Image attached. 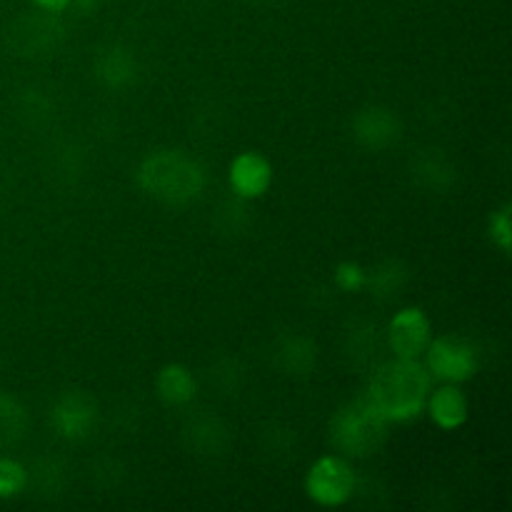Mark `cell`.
I'll use <instances>...</instances> for the list:
<instances>
[{"mask_svg": "<svg viewBox=\"0 0 512 512\" xmlns=\"http://www.w3.org/2000/svg\"><path fill=\"white\" fill-rule=\"evenodd\" d=\"M388 425L368 398L350 400L330 420V440L348 458H368L385 443Z\"/></svg>", "mask_w": 512, "mask_h": 512, "instance_id": "cell-3", "label": "cell"}, {"mask_svg": "<svg viewBox=\"0 0 512 512\" xmlns=\"http://www.w3.org/2000/svg\"><path fill=\"white\" fill-rule=\"evenodd\" d=\"M98 423V403L83 390L63 393L50 408V425L63 440H85Z\"/></svg>", "mask_w": 512, "mask_h": 512, "instance_id": "cell-7", "label": "cell"}, {"mask_svg": "<svg viewBox=\"0 0 512 512\" xmlns=\"http://www.w3.org/2000/svg\"><path fill=\"white\" fill-rule=\"evenodd\" d=\"M415 178L430 190H445L455 180V168L440 155H425L415 165Z\"/></svg>", "mask_w": 512, "mask_h": 512, "instance_id": "cell-18", "label": "cell"}, {"mask_svg": "<svg viewBox=\"0 0 512 512\" xmlns=\"http://www.w3.org/2000/svg\"><path fill=\"white\" fill-rule=\"evenodd\" d=\"M433 340V325L420 308H405L390 320L388 343L395 358L415 360Z\"/></svg>", "mask_w": 512, "mask_h": 512, "instance_id": "cell-8", "label": "cell"}, {"mask_svg": "<svg viewBox=\"0 0 512 512\" xmlns=\"http://www.w3.org/2000/svg\"><path fill=\"white\" fill-rule=\"evenodd\" d=\"M155 390H158L160 400H165L168 405H188L193 403L198 385L185 365L170 363L155 378Z\"/></svg>", "mask_w": 512, "mask_h": 512, "instance_id": "cell-13", "label": "cell"}, {"mask_svg": "<svg viewBox=\"0 0 512 512\" xmlns=\"http://www.w3.org/2000/svg\"><path fill=\"white\" fill-rule=\"evenodd\" d=\"M28 413L15 395L0 393V448H13L23 440Z\"/></svg>", "mask_w": 512, "mask_h": 512, "instance_id": "cell-16", "label": "cell"}, {"mask_svg": "<svg viewBox=\"0 0 512 512\" xmlns=\"http://www.w3.org/2000/svg\"><path fill=\"white\" fill-rule=\"evenodd\" d=\"M135 180L150 198L173 208H183L205 193L208 170L183 150H155L138 165Z\"/></svg>", "mask_w": 512, "mask_h": 512, "instance_id": "cell-2", "label": "cell"}, {"mask_svg": "<svg viewBox=\"0 0 512 512\" xmlns=\"http://www.w3.org/2000/svg\"><path fill=\"white\" fill-rule=\"evenodd\" d=\"M355 470L338 455H325L305 475V493L323 508H338L355 493Z\"/></svg>", "mask_w": 512, "mask_h": 512, "instance_id": "cell-4", "label": "cell"}, {"mask_svg": "<svg viewBox=\"0 0 512 512\" xmlns=\"http://www.w3.org/2000/svg\"><path fill=\"white\" fill-rule=\"evenodd\" d=\"M430 393V373L418 358H395L373 373L365 398L388 423H408L423 413Z\"/></svg>", "mask_w": 512, "mask_h": 512, "instance_id": "cell-1", "label": "cell"}, {"mask_svg": "<svg viewBox=\"0 0 512 512\" xmlns=\"http://www.w3.org/2000/svg\"><path fill=\"white\" fill-rule=\"evenodd\" d=\"M28 485V470L13 458H0V498H13Z\"/></svg>", "mask_w": 512, "mask_h": 512, "instance_id": "cell-19", "label": "cell"}, {"mask_svg": "<svg viewBox=\"0 0 512 512\" xmlns=\"http://www.w3.org/2000/svg\"><path fill=\"white\" fill-rule=\"evenodd\" d=\"M95 78L110 90H123L138 78V60L133 50L123 45H110L95 58Z\"/></svg>", "mask_w": 512, "mask_h": 512, "instance_id": "cell-11", "label": "cell"}, {"mask_svg": "<svg viewBox=\"0 0 512 512\" xmlns=\"http://www.w3.org/2000/svg\"><path fill=\"white\" fill-rule=\"evenodd\" d=\"M333 278L335 285H338L340 290H345V293H358V290H363L365 283H368V273H365L358 263H353V260L340 263L338 268H335Z\"/></svg>", "mask_w": 512, "mask_h": 512, "instance_id": "cell-20", "label": "cell"}, {"mask_svg": "<svg viewBox=\"0 0 512 512\" xmlns=\"http://www.w3.org/2000/svg\"><path fill=\"white\" fill-rule=\"evenodd\" d=\"M278 363L290 375H308L315 368V343L305 335H288L278 345Z\"/></svg>", "mask_w": 512, "mask_h": 512, "instance_id": "cell-15", "label": "cell"}, {"mask_svg": "<svg viewBox=\"0 0 512 512\" xmlns=\"http://www.w3.org/2000/svg\"><path fill=\"white\" fill-rule=\"evenodd\" d=\"M273 185V165L260 153H240L230 165V188L240 200H253Z\"/></svg>", "mask_w": 512, "mask_h": 512, "instance_id": "cell-10", "label": "cell"}, {"mask_svg": "<svg viewBox=\"0 0 512 512\" xmlns=\"http://www.w3.org/2000/svg\"><path fill=\"white\" fill-rule=\"evenodd\" d=\"M63 35L65 25L60 20V13L38 10V13L23 15L10 28V45L15 53L25 55V58H43V55L58 50Z\"/></svg>", "mask_w": 512, "mask_h": 512, "instance_id": "cell-5", "label": "cell"}, {"mask_svg": "<svg viewBox=\"0 0 512 512\" xmlns=\"http://www.w3.org/2000/svg\"><path fill=\"white\" fill-rule=\"evenodd\" d=\"M405 278H408V273H405V268L398 260H385L373 273H368L365 288L373 290V295H378V298H393L405 285Z\"/></svg>", "mask_w": 512, "mask_h": 512, "instance_id": "cell-17", "label": "cell"}, {"mask_svg": "<svg viewBox=\"0 0 512 512\" xmlns=\"http://www.w3.org/2000/svg\"><path fill=\"white\" fill-rule=\"evenodd\" d=\"M185 438L188 445L198 455H223V450L228 448L230 435L225 430V425L218 418H195L193 423L185 428Z\"/></svg>", "mask_w": 512, "mask_h": 512, "instance_id": "cell-14", "label": "cell"}, {"mask_svg": "<svg viewBox=\"0 0 512 512\" xmlns=\"http://www.w3.org/2000/svg\"><path fill=\"white\" fill-rule=\"evenodd\" d=\"M100 3H103V0H70V5L83 15H93L95 10L100 8Z\"/></svg>", "mask_w": 512, "mask_h": 512, "instance_id": "cell-23", "label": "cell"}, {"mask_svg": "<svg viewBox=\"0 0 512 512\" xmlns=\"http://www.w3.org/2000/svg\"><path fill=\"white\" fill-rule=\"evenodd\" d=\"M353 135L363 148L368 150H385L395 145L403 135V125L400 118L388 108H363L353 118Z\"/></svg>", "mask_w": 512, "mask_h": 512, "instance_id": "cell-9", "label": "cell"}, {"mask_svg": "<svg viewBox=\"0 0 512 512\" xmlns=\"http://www.w3.org/2000/svg\"><path fill=\"white\" fill-rule=\"evenodd\" d=\"M490 238H493V243L498 245L505 255L510 253V245H512L510 205H503L498 213H493V218H490Z\"/></svg>", "mask_w": 512, "mask_h": 512, "instance_id": "cell-21", "label": "cell"}, {"mask_svg": "<svg viewBox=\"0 0 512 512\" xmlns=\"http://www.w3.org/2000/svg\"><path fill=\"white\" fill-rule=\"evenodd\" d=\"M428 413L440 430H458L468 420V398L458 383H448L430 395Z\"/></svg>", "mask_w": 512, "mask_h": 512, "instance_id": "cell-12", "label": "cell"}, {"mask_svg": "<svg viewBox=\"0 0 512 512\" xmlns=\"http://www.w3.org/2000/svg\"><path fill=\"white\" fill-rule=\"evenodd\" d=\"M425 353H428L430 375L445 383H465L478 373V353L468 340L443 335L430 340Z\"/></svg>", "mask_w": 512, "mask_h": 512, "instance_id": "cell-6", "label": "cell"}, {"mask_svg": "<svg viewBox=\"0 0 512 512\" xmlns=\"http://www.w3.org/2000/svg\"><path fill=\"white\" fill-rule=\"evenodd\" d=\"M38 10H48V13H63L70 8V0H33Z\"/></svg>", "mask_w": 512, "mask_h": 512, "instance_id": "cell-22", "label": "cell"}]
</instances>
